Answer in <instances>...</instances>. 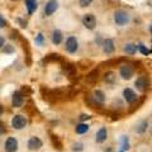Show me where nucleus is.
Masks as SVG:
<instances>
[{
    "label": "nucleus",
    "instance_id": "obj_1",
    "mask_svg": "<svg viewBox=\"0 0 152 152\" xmlns=\"http://www.w3.org/2000/svg\"><path fill=\"white\" fill-rule=\"evenodd\" d=\"M129 14H128L126 10H117L114 13V22H115L117 26L119 27H123L128 24V22H129Z\"/></svg>",
    "mask_w": 152,
    "mask_h": 152
},
{
    "label": "nucleus",
    "instance_id": "obj_2",
    "mask_svg": "<svg viewBox=\"0 0 152 152\" xmlns=\"http://www.w3.org/2000/svg\"><path fill=\"white\" fill-rule=\"evenodd\" d=\"M65 50L69 53H76V51L79 50V41L75 36H70L67 37V39L65 42Z\"/></svg>",
    "mask_w": 152,
    "mask_h": 152
},
{
    "label": "nucleus",
    "instance_id": "obj_3",
    "mask_svg": "<svg viewBox=\"0 0 152 152\" xmlns=\"http://www.w3.org/2000/svg\"><path fill=\"white\" fill-rule=\"evenodd\" d=\"M81 23H83V26L86 28V29L93 31L94 28L96 27V18H95L94 14L88 13V14H85V15H83Z\"/></svg>",
    "mask_w": 152,
    "mask_h": 152
},
{
    "label": "nucleus",
    "instance_id": "obj_4",
    "mask_svg": "<svg viewBox=\"0 0 152 152\" xmlns=\"http://www.w3.org/2000/svg\"><path fill=\"white\" fill-rule=\"evenodd\" d=\"M26 126H27L26 117L20 115V114H17V115H14L12 118V127L14 128V129L20 131V129H23V128H26Z\"/></svg>",
    "mask_w": 152,
    "mask_h": 152
},
{
    "label": "nucleus",
    "instance_id": "obj_5",
    "mask_svg": "<svg viewBox=\"0 0 152 152\" xmlns=\"http://www.w3.org/2000/svg\"><path fill=\"white\" fill-rule=\"evenodd\" d=\"M119 75L122 76V79L129 80L132 79V76L134 75V69L131 65H122L119 69Z\"/></svg>",
    "mask_w": 152,
    "mask_h": 152
},
{
    "label": "nucleus",
    "instance_id": "obj_6",
    "mask_svg": "<svg viewBox=\"0 0 152 152\" xmlns=\"http://www.w3.org/2000/svg\"><path fill=\"white\" fill-rule=\"evenodd\" d=\"M23 103H24V95H23L22 91H17L13 93V96H12V105L13 108H20L23 105Z\"/></svg>",
    "mask_w": 152,
    "mask_h": 152
},
{
    "label": "nucleus",
    "instance_id": "obj_7",
    "mask_svg": "<svg viewBox=\"0 0 152 152\" xmlns=\"http://www.w3.org/2000/svg\"><path fill=\"white\" fill-rule=\"evenodd\" d=\"M58 9V1L57 0H48L45 5V15L46 17H51L56 10Z\"/></svg>",
    "mask_w": 152,
    "mask_h": 152
},
{
    "label": "nucleus",
    "instance_id": "obj_8",
    "mask_svg": "<svg viewBox=\"0 0 152 152\" xmlns=\"http://www.w3.org/2000/svg\"><path fill=\"white\" fill-rule=\"evenodd\" d=\"M18 141L15 137H8L5 141V145H4V148L7 152H17L18 151Z\"/></svg>",
    "mask_w": 152,
    "mask_h": 152
},
{
    "label": "nucleus",
    "instance_id": "obj_9",
    "mask_svg": "<svg viewBox=\"0 0 152 152\" xmlns=\"http://www.w3.org/2000/svg\"><path fill=\"white\" fill-rule=\"evenodd\" d=\"M123 96H124V100L128 104H133L134 102H137V94L134 93V90H132L131 88H126L123 90Z\"/></svg>",
    "mask_w": 152,
    "mask_h": 152
},
{
    "label": "nucleus",
    "instance_id": "obj_10",
    "mask_svg": "<svg viewBox=\"0 0 152 152\" xmlns=\"http://www.w3.org/2000/svg\"><path fill=\"white\" fill-rule=\"evenodd\" d=\"M43 146V142H42V140L39 138V137H31L29 141H28V148L32 150V151H37L39 150L41 147Z\"/></svg>",
    "mask_w": 152,
    "mask_h": 152
},
{
    "label": "nucleus",
    "instance_id": "obj_11",
    "mask_svg": "<svg viewBox=\"0 0 152 152\" xmlns=\"http://www.w3.org/2000/svg\"><path fill=\"white\" fill-rule=\"evenodd\" d=\"M102 47H103L104 53H107V55H112L113 52H114V50H115L114 41L110 39V38H107V39H104L103 43H102Z\"/></svg>",
    "mask_w": 152,
    "mask_h": 152
},
{
    "label": "nucleus",
    "instance_id": "obj_12",
    "mask_svg": "<svg viewBox=\"0 0 152 152\" xmlns=\"http://www.w3.org/2000/svg\"><path fill=\"white\" fill-rule=\"evenodd\" d=\"M108 138V129L105 127H102L100 129L96 132V136H95V141L96 143H104Z\"/></svg>",
    "mask_w": 152,
    "mask_h": 152
},
{
    "label": "nucleus",
    "instance_id": "obj_13",
    "mask_svg": "<svg viewBox=\"0 0 152 152\" xmlns=\"http://www.w3.org/2000/svg\"><path fill=\"white\" fill-rule=\"evenodd\" d=\"M93 99H94V102L96 103V104H103L104 102H105V93L103 91V90L100 89H96V90H94V93H93Z\"/></svg>",
    "mask_w": 152,
    "mask_h": 152
},
{
    "label": "nucleus",
    "instance_id": "obj_14",
    "mask_svg": "<svg viewBox=\"0 0 152 152\" xmlns=\"http://www.w3.org/2000/svg\"><path fill=\"white\" fill-rule=\"evenodd\" d=\"M52 43L56 45V46H58L62 43V41H64V34H62V32H61L60 29H55L53 32H52Z\"/></svg>",
    "mask_w": 152,
    "mask_h": 152
},
{
    "label": "nucleus",
    "instance_id": "obj_15",
    "mask_svg": "<svg viewBox=\"0 0 152 152\" xmlns=\"http://www.w3.org/2000/svg\"><path fill=\"white\" fill-rule=\"evenodd\" d=\"M24 5H26V8H27L28 14H29V15H32V14L37 10V8H38V1H37V0H26V1H24Z\"/></svg>",
    "mask_w": 152,
    "mask_h": 152
},
{
    "label": "nucleus",
    "instance_id": "obj_16",
    "mask_svg": "<svg viewBox=\"0 0 152 152\" xmlns=\"http://www.w3.org/2000/svg\"><path fill=\"white\" fill-rule=\"evenodd\" d=\"M136 88L141 90V91L147 90V88H148V81H147V79L145 76H140V77L136 80Z\"/></svg>",
    "mask_w": 152,
    "mask_h": 152
},
{
    "label": "nucleus",
    "instance_id": "obj_17",
    "mask_svg": "<svg viewBox=\"0 0 152 152\" xmlns=\"http://www.w3.org/2000/svg\"><path fill=\"white\" fill-rule=\"evenodd\" d=\"M90 129V126L86 124L85 122H80L79 124H76L75 127V132L76 134H85V133H88Z\"/></svg>",
    "mask_w": 152,
    "mask_h": 152
},
{
    "label": "nucleus",
    "instance_id": "obj_18",
    "mask_svg": "<svg viewBox=\"0 0 152 152\" xmlns=\"http://www.w3.org/2000/svg\"><path fill=\"white\" fill-rule=\"evenodd\" d=\"M123 50H124V52L127 55L133 56L137 52V45H134V43H126L124 47H123Z\"/></svg>",
    "mask_w": 152,
    "mask_h": 152
},
{
    "label": "nucleus",
    "instance_id": "obj_19",
    "mask_svg": "<svg viewBox=\"0 0 152 152\" xmlns=\"http://www.w3.org/2000/svg\"><path fill=\"white\" fill-rule=\"evenodd\" d=\"M104 81L107 84H114L115 83V74L113 72V71H108V72L104 74Z\"/></svg>",
    "mask_w": 152,
    "mask_h": 152
},
{
    "label": "nucleus",
    "instance_id": "obj_20",
    "mask_svg": "<svg viewBox=\"0 0 152 152\" xmlns=\"http://www.w3.org/2000/svg\"><path fill=\"white\" fill-rule=\"evenodd\" d=\"M99 72H98V70H94V71H91L88 76H86V81L88 83H90V84H93V83H95V81H98V79H99Z\"/></svg>",
    "mask_w": 152,
    "mask_h": 152
},
{
    "label": "nucleus",
    "instance_id": "obj_21",
    "mask_svg": "<svg viewBox=\"0 0 152 152\" xmlns=\"http://www.w3.org/2000/svg\"><path fill=\"white\" fill-rule=\"evenodd\" d=\"M147 128H148V122L147 121H142L141 122V124L137 127V133H140V134H143V133L147 131Z\"/></svg>",
    "mask_w": 152,
    "mask_h": 152
},
{
    "label": "nucleus",
    "instance_id": "obj_22",
    "mask_svg": "<svg viewBox=\"0 0 152 152\" xmlns=\"http://www.w3.org/2000/svg\"><path fill=\"white\" fill-rule=\"evenodd\" d=\"M137 50H138L143 56H150L151 55V50L148 48V47H146L145 45H142V43L137 45Z\"/></svg>",
    "mask_w": 152,
    "mask_h": 152
},
{
    "label": "nucleus",
    "instance_id": "obj_23",
    "mask_svg": "<svg viewBox=\"0 0 152 152\" xmlns=\"http://www.w3.org/2000/svg\"><path fill=\"white\" fill-rule=\"evenodd\" d=\"M129 148H131L129 140H128L127 136H123V137H122V150H123V151H128Z\"/></svg>",
    "mask_w": 152,
    "mask_h": 152
},
{
    "label": "nucleus",
    "instance_id": "obj_24",
    "mask_svg": "<svg viewBox=\"0 0 152 152\" xmlns=\"http://www.w3.org/2000/svg\"><path fill=\"white\" fill-rule=\"evenodd\" d=\"M34 42L37 46H43L45 45V36L42 34V33H38L34 38Z\"/></svg>",
    "mask_w": 152,
    "mask_h": 152
},
{
    "label": "nucleus",
    "instance_id": "obj_25",
    "mask_svg": "<svg viewBox=\"0 0 152 152\" xmlns=\"http://www.w3.org/2000/svg\"><path fill=\"white\" fill-rule=\"evenodd\" d=\"M72 151H76V152L83 151V143L81 142H76V143H74L72 145Z\"/></svg>",
    "mask_w": 152,
    "mask_h": 152
},
{
    "label": "nucleus",
    "instance_id": "obj_26",
    "mask_svg": "<svg viewBox=\"0 0 152 152\" xmlns=\"http://www.w3.org/2000/svg\"><path fill=\"white\" fill-rule=\"evenodd\" d=\"M3 51H4V53H13V52H14V47L10 46V45H5L3 47Z\"/></svg>",
    "mask_w": 152,
    "mask_h": 152
},
{
    "label": "nucleus",
    "instance_id": "obj_27",
    "mask_svg": "<svg viewBox=\"0 0 152 152\" xmlns=\"http://www.w3.org/2000/svg\"><path fill=\"white\" fill-rule=\"evenodd\" d=\"M93 3V0H79V4L81 8H86Z\"/></svg>",
    "mask_w": 152,
    "mask_h": 152
},
{
    "label": "nucleus",
    "instance_id": "obj_28",
    "mask_svg": "<svg viewBox=\"0 0 152 152\" xmlns=\"http://www.w3.org/2000/svg\"><path fill=\"white\" fill-rule=\"evenodd\" d=\"M7 26V20H5V18H4L1 14H0V29H1V28H4Z\"/></svg>",
    "mask_w": 152,
    "mask_h": 152
},
{
    "label": "nucleus",
    "instance_id": "obj_29",
    "mask_svg": "<svg viewBox=\"0 0 152 152\" xmlns=\"http://www.w3.org/2000/svg\"><path fill=\"white\" fill-rule=\"evenodd\" d=\"M90 115H88V114H81V115L79 117V119H80V122H85V121H89L90 119Z\"/></svg>",
    "mask_w": 152,
    "mask_h": 152
},
{
    "label": "nucleus",
    "instance_id": "obj_30",
    "mask_svg": "<svg viewBox=\"0 0 152 152\" xmlns=\"http://www.w3.org/2000/svg\"><path fill=\"white\" fill-rule=\"evenodd\" d=\"M4 46H5V38L3 36H0V50H1Z\"/></svg>",
    "mask_w": 152,
    "mask_h": 152
},
{
    "label": "nucleus",
    "instance_id": "obj_31",
    "mask_svg": "<svg viewBox=\"0 0 152 152\" xmlns=\"http://www.w3.org/2000/svg\"><path fill=\"white\" fill-rule=\"evenodd\" d=\"M5 132H7L5 127H4V124H3V123H0V134H1V133H5Z\"/></svg>",
    "mask_w": 152,
    "mask_h": 152
},
{
    "label": "nucleus",
    "instance_id": "obj_32",
    "mask_svg": "<svg viewBox=\"0 0 152 152\" xmlns=\"http://www.w3.org/2000/svg\"><path fill=\"white\" fill-rule=\"evenodd\" d=\"M3 113H4V107L1 105V104H0V117L3 115Z\"/></svg>",
    "mask_w": 152,
    "mask_h": 152
},
{
    "label": "nucleus",
    "instance_id": "obj_33",
    "mask_svg": "<svg viewBox=\"0 0 152 152\" xmlns=\"http://www.w3.org/2000/svg\"><path fill=\"white\" fill-rule=\"evenodd\" d=\"M104 152H114V151H113V148H112V147H108V148H107L105 151H104Z\"/></svg>",
    "mask_w": 152,
    "mask_h": 152
},
{
    "label": "nucleus",
    "instance_id": "obj_34",
    "mask_svg": "<svg viewBox=\"0 0 152 152\" xmlns=\"http://www.w3.org/2000/svg\"><path fill=\"white\" fill-rule=\"evenodd\" d=\"M12 1H18V0H12Z\"/></svg>",
    "mask_w": 152,
    "mask_h": 152
},
{
    "label": "nucleus",
    "instance_id": "obj_35",
    "mask_svg": "<svg viewBox=\"0 0 152 152\" xmlns=\"http://www.w3.org/2000/svg\"><path fill=\"white\" fill-rule=\"evenodd\" d=\"M119 152H126V151H123V150H122V151H119Z\"/></svg>",
    "mask_w": 152,
    "mask_h": 152
}]
</instances>
